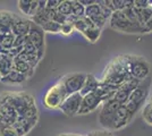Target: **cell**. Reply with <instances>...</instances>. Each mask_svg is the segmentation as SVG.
Here are the masks:
<instances>
[{
	"mask_svg": "<svg viewBox=\"0 0 152 136\" xmlns=\"http://www.w3.org/2000/svg\"><path fill=\"white\" fill-rule=\"evenodd\" d=\"M98 4H99L100 8H101V15L107 20H110V17H111V15H113V10H111L110 8H108V7L104 5L103 1H98Z\"/></svg>",
	"mask_w": 152,
	"mask_h": 136,
	"instance_id": "cell-31",
	"label": "cell"
},
{
	"mask_svg": "<svg viewBox=\"0 0 152 136\" xmlns=\"http://www.w3.org/2000/svg\"><path fill=\"white\" fill-rule=\"evenodd\" d=\"M134 117V113L132 111L127 108L125 104H121L118 107V109L116 110L114 115V118L110 123L109 126V132H113V130H118L121 129L126 126L127 124L132 120V118Z\"/></svg>",
	"mask_w": 152,
	"mask_h": 136,
	"instance_id": "cell-8",
	"label": "cell"
},
{
	"mask_svg": "<svg viewBox=\"0 0 152 136\" xmlns=\"http://www.w3.org/2000/svg\"><path fill=\"white\" fill-rule=\"evenodd\" d=\"M139 84L140 81H137V79H131L126 83H124L118 87V90L116 91L113 99L115 101H117L119 104H125L129 95H131V93L136 89V86Z\"/></svg>",
	"mask_w": 152,
	"mask_h": 136,
	"instance_id": "cell-13",
	"label": "cell"
},
{
	"mask_svg": "<svg viewBox=\"0 0 152 136\" xmlns=\"http://www.w3.org/2000/svg\"><path fill=\"white\" fill-rule=\"evenodd\" d=\"M101 15V8L98 4V0H96V4L94 5H91L89 7H85V16L86 17H94V16H99Z\"/></svg>",
	"mask_w": 152,
	"mask_h": 136,
	"instance_id": "cell-27",
	"label": "cell"
},
{
	"mask_svg": "<svg viewBox=\"0 0 152 136\" xmlns=\"http://www.w3.org/2000/svg\"><path fill=\"white\" fill-rule=\"evenodd\" d=\"M100 85V81H98L96 77L92 74H88L86 75V79H85V83H84V86L81 90L80 94L82 97H85L88 94H91V93H94L96 89L99 87Z\"/></svg>",
	"mask_w": 152,
	"mask_h": 136,
	"instance_id": "cell-19",
	"label": "cell"
},
{
	"mask_svg": "<svg viewBox=\"0 0 152 136\" xmlns=\"http://www.w3.org/2000/svg\"><path fill=\"white\" fill-rule=\"evenodd\" d=\"M31 24V20H27V18H24V17H20V16L16 15L13 25H12V32L14 33V35L16 38L17 36H26L30 32Z\"/></svg>",
	"mask_w": 152,
	"mask_h": 136,
	"instance_id": "cell-15",
	"label": "cell"
},
{
	"mask_svg": "<svg viewBox=\"0 0 152 136\" xmlns=\"http://www.w3.org/2000/svg\"><path fill=\"white\" fill-rule=\"evenodd\" d=\"M14 59L10 58L7 53H0V74L2 77L7 76L13 71Z\"/></svg>",
	"mask_w": 152,
	"mask_h": 136,
	"instance_id": "cell-21",
	"label": "cell"
},
{
	"mask_svg": "<svg viewBox=\"0 0 152 136\" xmlns=\"http://www.w3.org/2000/svg\"><path fill=\"white\" fill-rule=\"evenodd\" d=\"M27 38L37 48L39 53L43 57V53H45V31L39 25L34 24L32 22L31 28H30V32L27 34Z\"/></svg>",
	"mask_w": 152,
	"mask_h": 136,
	"instance_id": "cell-12",
	"label": "cell"
},
{
	"mask_svg": "<svg viewBox=\"0 0 152 136\" xmlns=\"http://www.w3.org/2000/svg\"><path fill=\"white\" fill-rule=\"evenodd\" d=\"M83 97L80 93L72 94L65 99L63 104L59 107V110H61L63 113L66 116L73 117L75 115H78V111L81 109V104H82Z\"/></svg>",
	"mask_w": 152,
	"mask_h": 136,
	"instance_id": "cell-11",
	"label": "cell"
},
{
	"mask_svg": "<svg viewBox=\"0 0 152 136\" xmlns=\"http://www.w3.org/2000/svg\"><path fill=\"white\" fill-rule=\"evenodd\" d=\"M144 31H145V33L152 32V18L144 25Z\"/></svg>",
	"mask_w": 152,
	"mask_h": 136,
	"instance_id": "cell-36",
	"label": "cell"
},
{
	"mask_svg": "<svg viewBox=\"0 0 152 136\" xmlns=\"http://www.w3.org/2000/svg\"><path fill=\"white\" fill-rule=\"evenodd\" d=\"M1 78H2V76H1V74H0V81H1Z\"/></svg>",
	"mask_w": 152,
	"mask_h": 136,
	"instance_id": "cell-39",
	"label": "cell"
},
{
	"mask_svg": "<svg viewBox=\"0 0 152 136\" xmlns=\"http://www.w3.org/2000/svg\"><path fill=\"white\" fill-rule=\"evenodd\" d=\"M88 136H115L109 130H95L88 134Z\"/></svg>",
	"mask_w": 152,
	"mask_h": 136,
	"instance_id": "cell-34",
	"label": "cell"
},
{
	"mask_svg": "<svg viewBox=\"0 0 152 136\" xmlns=\"http://www.w3.org/2000/svg\"><path fill=\"white\" fill-rule=\"evenodd\" d=\"M0 97L12 104L18 117L23 116L30 108L35 105V100L27 92H4Z\"/></svg>",
	"mask_w": 152,
	"mask_h": 136,
	"instance_id": "cell-2",
	"label": "cell"
},
{
	"mask_svg": "<svg viewBox=\"0 0 152 136\" xmlns=\"http://www.w3.org/2000/svg\"><path fill=\"white\" fill-rule=\"evenodd\" d=\"M60 0H48L47 1V9H49V10H57L59 5H60Z\"/></svg>",
	"mask_w": 152,
	"mask_h": 136,
	"instance_id": "cell-33",
	"label": "cell"
},
{
	"mask_svg": "<svg viewBox=\"0 0 152 136\" xmlns=\"http://www.w3.org/2000/svg\"><path fill=\"white\" fill-rule=\"evenodd\" d=\"M13 69L14 71H19V73L23 74V75H25L27 78L32 77V75L34 74V68H33L28 63H26V61H24V60L17 58V57L14 58Z\"/></svg>",
	"mask_w": 152,
	"mask_h": 136,
	"instance_id": "cell-20",
	"label": "cell"
},
{
	"mask_svg": "<svg viewBox=\"0 0 152 136\" xmlns=\"http://www.w3.org/2000/svg\"><path fill=\"white\" fill-rule=\"evenodd\" d=\"M16 15L12 12L0 10V38L7 33L12 32V25L14 23Z\"/></svg>",
	"mask_w": 152,
	"mask_h": 136,
	"instance_id": "cell-16",
	"label": "cell"
},
{
	"mask_svg": "<svg viewBox=\"0 0 152 136\" xmlns=\"http://www.w3.org/2000/svg\"><path fill=\"white\" fill-rule=\"evenodd\" d=\"M86 75L88 74L85 73H72V74H67L60 79V82L63 83L64 87L66 90L67 95H72L81 92L85 83Z\"/></svg>",
	"mask_w": 152,
	"mask_h": 136,
	"instance_id": "cell-7",
	"label": "cell"
},
{
	"mask_svg": "<svg viewBox=\"0 0 152 136\" xmlns=\"http://www.w3.org/2000/svg\"><path fill=\"white\" fill-rule=\"evenodd\" d=\"M18 9L20 10V13L33 17L39 9V1L38 0H19L17 2Z\"/></svg>",
	"mask_w": 152,
	"mask_h": 136,
	"instance_id": "cell-18",
	"label": "cell"
},
{
	"mask_svg": "<svg viewBox=\"0 0 152 136\" xmlns=\"http://www.w3.org/2000/svg\"><path fill=\"white\" fill-rule=\"evenodd\" d=\"M82 34L84 35V38L88 40V41L94 43V42H96L98 39L100 38V35H101V30H100L99 27H96V26H92V27H89L88 30H85Z\"/></svg>",
	"mask_w": 152,
	"mask_h": 136,
	"instance_id": "cell-24",
	"label": "cell"
},
{
	"mask_svg": "<svg viewBox=\"0 0 152 136\" xmlns=\"http://www.w3.org/2000/svg\"><path fill=\"white\" fill-rule=\"evenodd\" d=\"M59 136H85V135H78V134H61Z\"/></svg>",
	"mask_w": 152,
	"mask_h": 136,
	"instance_id": "cell-37",
	"label": "cell"
},
{
	"mask_svg": "<svg viewBox=\"0 0 152 136\" xmlns=\"http://www.w3.org/2000/svg\"><path fill=\"white\" fill-rule=\"evenodd\" d=\"M58 13H60L64 16H69L72 14V1L69 0H64L60 2V5L58 7Z\"/></svg>",
	"mask_w": 152,
	"mask_h": 136,
	"instance_id": "cell-28",
	"label": "cell"
},
{
	"mask_svg": "<svg viewBox=\"0 0 152 136\" xmlns=\"http://www.w3.org/2000/svg\"><path fill=\"white\" fill-rule=\"evenodd\" d=\"M41 28L45 32L49 33H60V30H61V25L58 24L53 20H49L48 23H45L43 26H41Z\"/></svg>",
	"mask_w": 152,
	"mask_h": 136,
	"instance_id": "cell-26",
	"label": "cell"
},
{
	"mask_svg": "<svg viewBox=\"0 0 152 136\" xmlns=\"http://www.w3.org/2000/svg\"><path fill=\"white\" fill-rule=\"evenodd\" d=\"M121 104L118 103L117 101H115L114 99H110L106 102H103L101 105V110L99 112V123L101 124L102 127H104L106 130L109 129L110 123L114 118V115L116 110L118 109Z\"/></svg>",
	"mask_w": 152,
	"mask_h": 136,
	"instance_id": "cell-9",
	"label": "cell"
},
{
	"mask_svg": "<svg viewBox=\"0 0 152 136\" xmlns=\"http://www.w3.org/2000/svg\"><path fill=\"white\" fill-rule=\"evenodd\" d=\"M131 79H134L127 68V56L121 55L113 59L103 71L101 83L121 86Z\"/></svg>",
	"mask_w": 152,
	"mask_h": 136,
	"instance_id": "cell-1",
	"label": "cell"
},
{
	"mask_svg": "<svg viewBox=\"0 0 152 136\" xmlns=\"http://www.w3.org/2000/svg\"><path fill=\"white\" fill-rule=\"evenodd\" d=\"M18 115L12 104L0 97V127L12 126L17 120Z\"/></svg>",
	"mask_w": 152,
	"mask_h": 136,
	"instance_id": "cell-10",
	"label": "cell"
},
{
	"mask_svg": "<svg viewBox=\"0 0 152 136\" xmlns=\"http://www.w3.org/2000/svg\"><path fill=\"white\" fill-rule=\"evenodd\" d=\"M37 123H38L37 119H26V118L18 117L13 126L19 136H25L27 133L31 132L32 128L37 125Z\"/></svg>",
	"mask_w": 152,
	"mask_h": 136,
	"instance_id": "cell-17",
	"label": "cell"
},
{
	"mask_svg": "<svg viewBox=\"0 0 152 136\" xmlns=\"http://www.w3.org/2000/svg\"><path fill=\"white\" fill-rule=\"evenodd\" d=\"M149 104H150V105L152 107V97H151V100H150V102H149Z\"/></svg>",
	"mask_w": 152,
	"mask_h": 136,
	"instance_id": "cell-38",
	"label": "cell"
},
{
	"mask_svg": "<svg viewBox=\"0 0 152 136\" xmlns=\"http://www.w3.org/2000/svg\"><path fill=\"white\" fill-rule=\"evenodd\" d=\"M142 116H143V119L145 120V123L152 125V107L149 103L145 104V107L143 108Z\"/></svg>",
	"mask_w": 152,
	"mask_h": 136,
	"instance_id": "cell-30",
	"label": "cell"
},
{
	"mask_svg": "<svg viewBox=\"0 0 152 136\" xmlns=\"http://www.w3.org/2000/svg\"><path fill=\"white\" fill-rule=\"evenodd\" d=\"M0 136H19L14 126H4L0 127Z\"/></svg>",
	"mask_w": 152,
	"mask_h": 136,
	"instance_id": "cell-29",
	"label": "cell"
},
{
	"mask_svg": "<svg viewBox=\"0 0 152 136\" xmlns=\"http://www.w3.org/2000/svg\"><path fill=\"white\" fill-rule=\"evenodd\" d=\"M103 101L98 97L95 93H91L85 97H83L81 109L78 111V115H88L90 112L95 111L100 105H102Z\"/></svg>",
	"mask_w": 152,
	"mask_h": 136,
	"instance_id": "cell-14",
	"label": "cell"
},
{
	"mask_svg": "<svg viewBox=\"0 0 152 136\" xmlns=\"http://www.w3.org/2000/svg\"><path fill=\"white\" fill-rule=\"evenodd\" d=\"M81 1V4H82L84 7H89L91 5H94L96 4V0H80Z\"/></svg>",
	"mask_w": 152,
	"mask_h": 136,
	"instance_id": "cell-35",
	"label": "cell"
},
{
	"mask_svg": "<svg viewBox=\"0 0 152 136\" xmlns=\"http://www.w3.org/2000/svg\"><path fill=\"white\" fill-rule=\"evenodd\" d=\"M68 97L63 83L59 81L58 83L52 85L43 97V104L47 109H59L65 99Z\"/></svg>",
	"mask_w": 152,
	"mask_h": 136,
	"instance_id": "cell-5",
	"label": "cell"
},
{
	"mask_svg": "<svg viewBox=\"0 0 152 136\" xmlns=\"http://www.w3.org/2000/svg\"><path fill=\"white\" fill-rule=\"evenodd\" d=\"M26 79H27V77L25 75H23L19 71L13 69L7 76L1 78V82L5 83V84H22V83L26 82Z\"/></svg>",
	"mask_w": 152,
	"mask_h": 136,
	"instance_id": "cell-22",
	"label": "cell"
},
{
	"mask_svg": "<svg viewBox=\"0 0 152 136\" xmlns=\"http://www.w3.org/2000/svg\"><path fill=\"white\" fill-rule=\"evenodd\" d=\"M127 56V68L134 79L140 82L145 81L150 75V65L143 57L126 55Z\"/></svg>",
	"mask_w": 152,
	"mask_h": 136,
	"instance_id": "cell-3",
	"label": "cell"
},
{
	"mask_svg": "<svg viewBox=\"0 0 152 136\" xmlns=\"http://www.w3.org/2000/svg\"><path fill=\"white\" fill-rule=\"evenodd\" d=\"M72 15L78 18L85 16V7L81 4L80 0H72Z\"/></svg>",
	"mask_w": 152,
	"mask_h": 136,
	"instance_id": "cell-25",
	"label": "cell"
},
{
	"mask_svg": "<svg viewBox=\"0 0 152 136\" xmlns=\"http://www.w3.org/2000/svg\"><path fill=\"white\" fill-rule=\"evenodd\" d=\"M75 31L74 28V25L70 24V23H65L61 25V30H60V33H63L64 35H69Z\"/></svg>",
	"mask_w": 152,
	"mask_h": 136,
	"instance_id": "cell-32",
	"label": "cell"
},
{
	"mask_svg": "<svg viewBox=\"0 0 152 136\" xmlns=\"http://www.w3.org/2000/svg\"><path fill=\"white\" fill-rule=\"evenodd\" d=\"M109 25L113 30L118 31V32L145 33L143 26L135 25L133 23H131L126 18V16L124 15L123 12H114L111 17H110V20H109Z\"/></svg>",
	"mask_w": 152,
	"mask_h": 136,
	"instance_id": "cell-4",
	"label": "cell"
},
{
	"mask_svg": "<svg viewBox=\"0 0 152 136\" xmlns=\"http://www.w3.org/2000/svg\"><path fill=\"white\" fill-rule=\"evenodd\" d=\"M148 93H149V84H145L144 81L140 82L136 89L131 93L125 105L135 115L140 110V108L143 105L146 97H148Z\"/></svg>",
	"mask_w": 152,
	"mask_h": 136,
	"instance_id": "cell-6",
	"label": "cell"
},
{
	"mask_svg": "<svg viewBox=\"0 0 152 136\" xmlns=\"http://www.w3.org/2000/svg\"><path fill=\"white\" fill-rule=\"evenodd\" d=\"M123 13H124V15L126 16V18L131 23H133V24H135V25H141V23H140V18H139V13H137V8L134 6H131L128 7V8H126V9H124L123 10Z\"/></svg>",
	"mask_w": 152,
	"mask_h": 136,
	"instance_id": "cell-23",
	"label": "cell"
}]
</instances>
